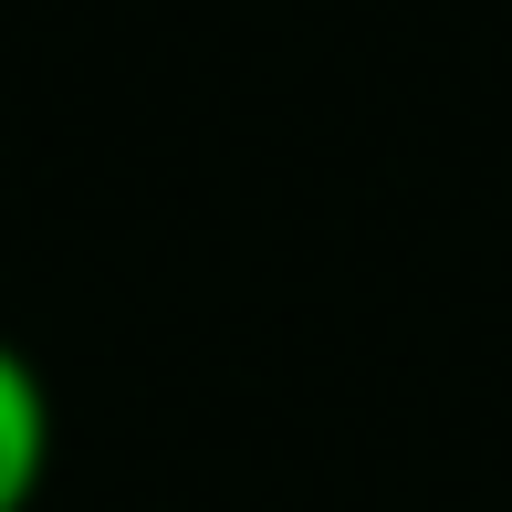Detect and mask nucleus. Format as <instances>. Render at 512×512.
<instances>
[{"label":"nucleus","instance_id":"1","mask_svg":"<svg viewBox=\"0 0 512 512\" xmlns=\"http://www.w3.org/2000/svg\"><path fill=\"white\" fill-rule=\"evenodd\" d=\"M63 418H53V377L0 335V512H32L42 481H53Z\"/></svg>","mask_w":512,"mask_h":512}]
</instances>
